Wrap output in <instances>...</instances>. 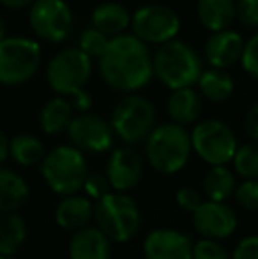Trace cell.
Segmentation results:
<instances>
[{"label": "cell", "mask_w": 258, "mask_h": 259, "mask_svg": "<svg viewBox=\"0 0 258 259\" xmlns=\"http://www.w3.org/2000/svg\"><path fill=\"white\" fill-rule=\"evenodd\" d=\"M28 23L39 39L62 42L72 28L71 7L64 0H35L28 11Z\"/></svg>", "instance_id": "8fae6325"}, {"label": "cell", "mask_w": 258, "mask_h": 259, "mask_svg": "<svg viewBox=\"0 0 258 259\" xmlns=\"http://www.w3.org/2000/svg\"><path fill=\"white\" fill-rule=\"evenodd\" d=\"M72 118H75V108L65 97H53L39 111V125L43 133L50 136L67 131Z\"/></svg>", "instance_id": "603a6c76"}, {"label": "cell", "mask_w": 258, "mask_h": 259, "mask_svg": "<svg viewBox=\"0 0 258 259\" xmlns=\"http://www.w3.org/2000/svg\"><path fill=\"white\" fill-rule=\"evenodd\" d=\"M41 175L48 187L60 196H72L83 189L89 167L85 155L72 145H60L50 150L41 162Z\"/></svg>", "instance_id": "5b68a950"}, {"label": "cell", "mask_w": 258, "mask_h": 259, "mask_svg": "<svg viewBox=\"0 0 258 259\" xmlns=\"http://www.w3.org/2000/svg\"><path fill=\"white\" fill-rule=\"evenodd\" d=\"M83 191H85L87 198L94 199V201H97V199L104 198L106 194L114 192L112 191V185H110V182H108L106 175L97 173V171L87 175L85 182H83Z\"/></svg>", "instance_id": "f546056e"}, {"label": "cell", "mask_w": 258, "mask_h": 259, "mask_svg": "<svg viewBox=\"0 0 258 259\" xmlns=\"http://www.w3.org/2000/svg\"><path fill=\"white\" fill-rule=\"evenodd\" d=\"M234 196L244 210L258 211V180H244L235 187Z\"/></svg>", "instance_id": "4dcf8cb0"}, {"label": "cell", "mask_w": 258, "mask_h": 259, "mask_svg": "<svg viewBox=\"0 0 258 259\" xmlns=\"http://www.w3.org/2000/svg\"><path fill=\"white\" fill-rule=\"evenodd\" d=\"M108 42H110V39L92 27V28L83 30V34L80 35L78 48L89 58H101V55L108 48Z\"/></svg>", "instance_id": "f1b7e54d"}, {"label": "cell", "mask_w": 258, "mask_h": 259, "mask_svg": "<svg viewBox=\"0 0 258 259\" xmlns=\"http://www.w3.org/2000/svg\"><path fill=\"white\" fill-rule=\"evenodd\" d=\"M9 155L14 159V162H18L20 166H35L41 164L45 159V145L38 136L28 133L16 134L13 140L9 141Z\"/></svg>", "instance_id": "4316f807"}, {"label": "cell", "mask_w": 258, "mask_h": 259, "mask_svg": "<svg viewBox=\"0 0 258 259\" xmlns=\"http://www.w3.org/2000/svg\"><path fill=\"white\" fill-rule=\"evenodd\" d=\"M195 229L207 240L228 238L237 229V215L227 203L203 201L193 213Z\"/></svg>", "instance_id": "4fadbf2b"}, {"label": "cell", "mask_w": 258, "mask_h": 259, "mask_svg": "<svg viewBox=\"0 0 258 259\" xmlns=\"http://www.w3.org/2000/svg\"><path fill=\"white\" fill-rule=\"evenodd\" d=\"M242 50H244V39L235 30L214 32L203 46L207 64L212 69H227L241 60Z\"/></svg>", "instance_id": "2e32d148"}, {"label": "cell", "mask_w": 258, "mask_h": 259, "mask_svg": "<svg viewBox=\"0 0 258 259\" xmlns=\"http://www.w3.org/2000/svg\"><path fill=\"white\" fill-rule=\"evenodd\" d=\"M202 96L193 87L173 90L166 101V111L172 118V123H177L180 127L195 123L202 115Z\"/></svg>", "instance_id": "d6986e66"}, {"label": "cell", "mask_w": 258, "mask_h": 259, "mask_svg": "<svg viewBox=\"0 0 258 259\" xmlns=\"http://www.w3.org/2000/svg\"><path fill=\"white\" fill-rule=\"evenodd\" d=\"M6 32H7L6 23H4V20L0 18V41H2V39H6Z\"/></svg>", "instance_id": "ab89813d"}, {"label": "cell", "mask_w": 258, "mask_h": 259, "mask_svg": "<svg viewBox=\"0 0 258 259\" xmlns=\"http://www.w3.org/2000/svg\"><path fill=\"white\" fill-rule=\"evenodd\" d=\"M235 175L227 166H212L203 177V192L207 201L225 203L235 192Z\"/></svg>", "instance_id": "484cf974"}, {"label": "cell", "mask_w": 258, "mask_h": 259, "mask_svg": "<svg viewBox=\"0 0 258 259\" xmlns=\"http://www.w3.org/2000/svg\"><path fill=\"white\" fill-rule=\"evenodd\" d=\"M143 256L145 259H193V240L177 229H154L143 242Z\"/></svg>", "instance_id": "9a60e30c"}, {"label": "cell", "mask_w": 258, "mask_h": 259, "mask_svg": "<svg viewBox=\"0 0 258 259\" xmlns=\"http://www.w3.org/2000/svg\"><path fill=\"white\" fill-rule=\"evenodd\" d=\"M235 20L244 28H258V0H235Z\"/></svg>", "instance_id": "1f68e13d"}, {"label": "cell", "mask_w": 258, "mask_h": 259, "mask_svg": "<svg viewBox=\"0 0 258 259\" xmlns=\"http://www.w3.org/2000/svg\"><path fill=\"white\" fill-rule=\"evenodd\" d=\"M244 131L251 141H258V103H255L248 109L244 118Z\"/></svg>", "instance_id": "8d00e7d4"}, {"label": "cell", "mask_w": 258, "mask_h": 259, "mask_svg": "<svg viewBox=\"0 0 258 259\" xmlns=\"http://www.w3.org/2000/svg\"><path fill=\"white\" fill-rule=\"evenodd\" d=\"M152 67L159 81L172 92L196 85L200 74L203 72L202 58L196 50L179 39L159 46L152 57Z\"/></svg>", "instance_id": "7a4b0ae2"}, {"label": "cell", "mask_w": 258, "mask_h": 259, "mask_svg": "<svg viewBox=\"0 0 258 259\" xmlns=\"http://www.w3.org/2000/svg\"><path fill=\"white\" fill-rule=\"evenodd\" d=\"M193 259H230V256L219 242L202 238L193 243Z\"/></svg>", "instance_id": "d6a6232c"}, {"label": "cell", "mask_w": 258, "mask_h": 259, "mask_svg": "<svg viewBox=\"0 0 258 259\" xmlns=\"http://www.w3.org/2000/svg\"><path fill=\"white\" fill-rule=\"evenodd\" d=\"M94 217V205L87 196H65L55 208V221L62 229L78 231L89 226Z\"/></svg>", "instance_id": "ac0fdd59"}, {"label": "cell", "mask_w": 258, "mask_h": 259, "mask_svg": "<svg viewBox=\"0 0 258 259\" xmlns=\"http://www.w3.org/2000/svg\"><path fill=\"white\" fill-rule=\"evenodd\" d=\"M92 27L106 37L122 35L131 27V14L128 7L117 2H103L92 11Z\"/></svg>", "instance_id": "44dd1931"}, {"label": "cell", "mask_w": 258, "mask_h": 259, "mask_svg": "<svg viewBox=\"0 0 258 259\" xmlns=\"http://www.w3.org/2000/svg\"><path fill=\"white\" fill-rule=\"evenodd\" d=\"M110 125L114 134H117L129 147L141 143L156 127L154 104L143 96L128 94L114 106Z\"/></svg>", "instance_id": "8992f818"}, {"label": "cell", "mask_w": 258, "mask_h": 259, "mask_svg": "<svg viewBox=\"0 0 258 259\" xmlns=\"http://www.w3.org/2000/svg\"><path fill=\"white\" fill-rule=\"evenodd\" d=\"M43 52L38 41L28 37H6L0 41V83L23 85L39 71Z\"/></svg>", "instance_id": "52a82bcc"}, {"label": "cell", "mask_w": 258, "mask_h": 259, "mask_svg": "<svg viewBox=\"0 0 258 259\" xmlns=\"http://www.w3.org/2000/svg\"><path fill=\"white\" fill-rule=\"evenodd\" d=\"M190 138L193 152L210 166H227L239 148L234 131L216 118L198 122Z\"/></svg>", "instance_id": "ba28073f"}, {"label": "cell", "mask_w": 258, "mask_h": 259, "mask_svg": "<svg viewBox=\"0 0 258 259\" xmlns=\"http://www.w3.org/2000/svg\"><path fill=\"white\" fill-rule=\"evenodd\" d=\"M106 178L114 192L126 194L143 177V159L133 147H119L106 162Z\"/></svg>", "instance_id": "5bb4252c"}, {"label": "cell", "mask_w": 258, "mask_h": 259, "mask_svg": "<svg viewBox=\"0 0 258 259\" xmlns=\"http://www.w3.org/2000/svg\"><path fill=\"white\" fill-rule=\"evenodd\" d=\"M0 259H16L14 256H0Z\"/></svg>", "instance_id": "60d3db41"}, {"label": "cell", "mask_w": 258, "mask_h": 259, "mask_svg": "<svg viewBox=\"0 0 258 259\" xmlns=\"http://www.w3.org/2000/svg\"><path fill=\"white\" fill-rule=\"evenodd\" d=\"M230 259H258V235L242 238L234 249Z\"/></svg>", "instance_id": "d590c367"}, {"label": "cell", "mask_w": 258, "mask_h": 259, "mask_svg": "<svg viewBox=\"0 0 258 259\" xmlns=\"http://www.w3.org/2000/svg\"><path fill=\"white\" fill-rule=\"evenodd\" d=\"M133 35L145 45H166L173 41L180 30V20L168 6L147 4L134 11L131 16Z\"/></svg>", "instance_id": "30bf717a"}, {"label": "cell", "mask_w": 258, "mask_h": 259, "mask_svg": "<svg viewBox=\"0 0 258 259\" xmlns=\"http://www.w3.org/2000/svg\"><path fill=\"white\" fill-rule=\"evenodd\" d=\"M30 189L23 177L13 169L0 167V213H16L27 205Z\"/></svg>", "instance_id": "ffe728a7"}, {"label": "cell", "mask_w": 258, "mask_h": 259, "mask_svg": "<svg viewBox=\"0 0 258 259\" xmlns=\"http://www.w3.org/2000/svg\"><path fill=\"white\" fill-rule=\"evenodd\" d=\"M67 136L72 147L80 152L103 154L114 147V129L110 122L94 113H82L75 116L67 127Z\"/></svg>", "instance_id": "7c38bea8"}, {"label": "cell", "mask_w": 258, "mask_h": 259, "mask_svg": "<svg viewBox=\"0 0 258 259\" xmlns=\"http://www.w3.org/2000/svg\"><path fill=\"white\" fill-rule=\"evenodd\" d=\"M9 157V140H7L6 134L0 131V164Z\"/></svg>", "instance_id": "f35d334b"}, {"label": "cell", "mask_w": 258, "mask_h": 259, "mask_svg": "<svg viewBox=\"0 0 258 259\" xmlns=\"http://www.w3.org/2000/svg\"><path fill=\"white\" fill-rule=\"evenodd\" d=\"M35 0H0L4 7H9V9H25V7H30Z\"/></svg>", "instance_id": "74e56055"}, {"label": "cell", "mask_w": 258, "mask_h": 259, "mask_svg": "<svg viewBox=\"0 0 258 259\" xmlns=\"http://www.w3.org/2000/svg\"><path fill=\"white\" fill-rule=\"evenodd\" d=\"M198 90L205 99L212 101V103H225L232 97L234 94V78L228 74L223 69H205L200 74L198 81Z\"/></svg>", "instance_id": "cb8c5ba5"}, {"label": "cell", "mask_w": 258, "mask_h": 259, "mask_svg": "<svg viewBox=\"0 0 258 259\" xmlns=\"http://www.w3.org/2000/svg\"><path fill=\"white\" fill-rule=\"evenodd\" d=\"M92 76V58L80 48H65L50 60L46 67V79L53 92L72 97L85 90Z\"/></svg>", "instance_id": "9c48e42d"}, {"label": "cell", "mask_w": 258, "mask_h": 259, "mask_svg": "<svg viewBox=\"0 0 258 259\" xmlns=\"http://www.w3.org/2000/svg\"><path fill=\"white\" fill-rule=\"evenodd\" d=\"M99 74L112 90L122 94L141 90L154 76L149 46L133 34L112 37L99 58Z\"/></svg>", "instance_id": "6da1fadb"}, {"label": "cell", "mask_w": 258, "mask_h": 259, "mask_svg": "<svg viewBox=\"0 0 258 259\" xmlns=\"http://www.w3.org/2000/svg\"><path fill=\"white\" fill-rule=\"evenodd\" d=\"M196 14L202 27L212 34L228 30L235 20V0H198Z\"/></svg>", "instance_id": "7402d4cb"}, {"label": "cell", "mask_w": 258, "mask_h": 259, "mask_svg": "<svg viewBox=\"0 0 258 259\" xmlns=\"http://www.w3.org/2000/svg\"><path fill=\"white\" fill-rule=\"evenodd\" d=\"M191 138L184 127L177 123H161L152 129L145 140V155L156 171L172 175L180 171L191 157Z\"/></svg>", "instance_id": "3957f363"}, {"label": "cell", "mask_w": 258, "mask_h": 259, "mask_svg": "<svg viewBox=\"0 0 258 259\" xmlns=\"http://www.w3.org/2000/svg\"><path fill=\"white\" fill-rule=\"evenodd\" d=\"M94 219L110 242H129L141 226V213L136 201L122 192H110L94 203Z\"/></svg>", "instance_id": "277c9868"}, {"label": "cell", "mask_w": 258, "mask_h": 259, "mask_svg": "<svg viewBox=\"0 0 258 259\" xmlns=\"http://www.w3.org/2000/svg\"><path fill=\"white\" fill-rule=\"evenodd\" d=\"M27 235V222L18 211L0 215V256H14Z\"/></svg>", "instance_id": "d4e9b609"}, {"label": "cell", "mask_w": 258, "mask_h": 259, "mask_svg": "<svg viewBox=\"0 0 258 259\" xmlns=\"http://www.w3.org/2000/svg\"><path fill=\"white\" fill-rule=\"evenodd\" d=\"M112 242L96 226H87L72 233L69 259H110Z\"/></svg>", "instance_id": "e0dca14e"}, {"label": "cell", "mask_w": 258, "mask_h": 259, "mask_svg": "<svg viewBox=\"0 0 258 259\" xmlns=\"http://www.w3.org/2000/svg\"><path fill=\"white\" fill-rule=\"evenodd\" d=\"M175 201L184 211H191V213H195V211L200 208V205L203 203V199H202V194H200L196 189L182 187L175 192Z\"/></svg>", "instance_id": "e575fe53"}, {"label": "cell", "mask_w": 258, "mask_h": 259, "mask_svg": "<svg viewBox=\"0 0 258 259\" xmlns=\"http://www.w3.org/2000/svg\"><path fill=\"white\" fill-rule=\"evenodd\" d=\"M241 64L253 79H258V32L251 39H248V42H244Z\"/></svg>", "instance_id": "836d02e7"}, {"label": "cell", "mask_w": 258, "mask_h": 259, "mask_svg": "<svg viewBox=\"0 0 258 259\" xmlns=\"http://www.w3.org/2000/svg\"><path fill=\"white\" fill-rule=\"evenodd\" d=\"M234 167L244 180H258V141H249L237 148Z\"/></svg>", "instance_id": "83f0119b"}]
</instances>
